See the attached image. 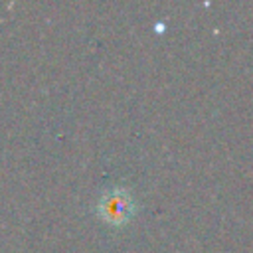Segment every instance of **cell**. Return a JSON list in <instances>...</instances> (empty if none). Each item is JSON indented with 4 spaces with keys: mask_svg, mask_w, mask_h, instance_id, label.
I'll return each mask as SVG.
<instances>
[{
    "mask_svg": "<svg viewBox=\"0 0 253 253\" xmlns=\"http://www.w3.org/2000/svg\"><path fill=\"white\" fill-rule=\"evenodd\" d=\"M97 211L105 223L121 225L126 223L134 213V200L125 188L105 190L97 202Z\"/></svg>",
    "mask_w": 253,
    "mask_h": 253,
    "instance_id": "6da1fadb",
    "label": "cell"
}]
</instances>
